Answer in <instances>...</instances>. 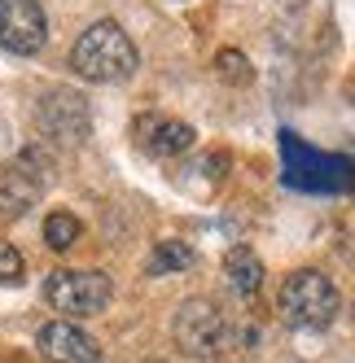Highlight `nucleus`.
I'll use <instances>...</instances> for the list:
<instances>
[{
  "label": "nucleus",
  "instance_id": "nucleus-1",
  "mask_svg": "<svg viewBox=\"0 0 355 363\" xmlns=\"http://www.w3.org/2000/svg\"><path fill=\"white\" fill-rule=\"evenodd\" d=\"M171 337L193 359H215L224 350H255V342H259L255 328L228 324V315L211 298H185L180 311H175V320H171Z\"/></svg>",
  "mask_w": 355,
  "mask_h": 363
},
{
  "label": "nucleus",
  "instance_id": "nucleus-2",
  "mask_svg": "<svg viewBox=\"0 0 355 363\" xmlns=\"http://www.w3.org/2000/svg\"><path fill=\"white\" fill-rule=\"evenodd\" d=\"M70 66L88 84H123V79H132V74H136L141 57H136L132 35L123 31L114 18H101V22H92V27L75 40Z\"/></svg>",
  "mask_w": 355,
  "mask_h": 363
},
{
  "label": "nucleus",
  "instance_id": "nucleus-3",
  "mask_svg": "<svg viewBox=\"0 0 355 363\" xmlns=\"http://www.w3.org/2000/svg\"><path fill=\"white\" fill-rule=\"evenodd\" d=\"M276 311H281V320L290 328H329L338 320V311H342V294H338V284L329 280L324 272L316 267H298L281 280V289H276Z\"/></svg>",
  "mask_w": 355,
  "mask_h": 363
},
{
  "label": "nucleus",
  "instance_id": "nucleus-4",
  "mask_svg": "<svg viewBox=\"0 0 355 363\" xmlns=\"http://www.w3.org/2000/svg\"><path fill=\"white\" fill-rule=\"evenodd\" d=\"M114 298V284L106 272H80V267H62V272H48L44 280V302L58 311L62 320H88L101 315Z\"/></svg>",
  "mask_w": 355,
  "mask_h": 363
},
{
  "label": "nucleus",
  "instance_id": "nucleus-5",
  "mask_svg": "<svg viewBox=\"0 0 355 363\" xmlns=\"http://www.w3.org/2000/svg\"><path fill=\"white\" fill-rule=\"evenodd\" d=\"M36 127H40V136L53 140V145H66V149L84 145L92 136V114H88L84 92H75V88L44 92L40 106H36Z\"/></svg>",
  "mask_w": 355,
  "mask_h": 363
},
{
  "label": "nucleus",
  "instance_id": "nucleus-6",
  "mask_svg": "<svg viewBox=\"0 0 355 363\" xmlns=\"http://www.w3.org/2000/svg\"><path fill=\"white\" fill-rule=\"evenodd\" d=\"M48 167H53V158L44 149H27L13 167L0 171V223H13L22 215H31V206H40Z\"/></svg>",
  "mask_w": 355,
  "mask_h": 363
},
{
  "label": "nucleus",
  "instance_id": "nucleus-7",
  "mask_svg": "<svg viewBox=\"0 0 355 363\" xmlns=\"http://www.w3.org/2000/svg\"><path fill=\"white\" fill-rule=\"evenodd\" d=\"M48 40V22L40 0H0V48L18 57L40 53Z\"/></svg>",
  "mask_w": 355,
  "mask_h": 363
},
{
  "label": "nucleus",
  "instance_id": "nucleus-8",
  "mask_svg": "<svg viewBox=\"0 0 355 363\" xmlns=\"http://www.w3.org/2000/svg\"><path fill=\"white\" fill-rule=\"evenodd\" d=\"M36 346L48 363H106L97 337H88L75 320H48L36 333Z\"/></svg>",
  "mask_w": 355,
  "mask_h": 363
},
{
  "label": "nucleus",
  "instance_id": "nucleus-9",
  "mask_svg": "<svg viewBox=\"0 0 355 363\" xmlns=\"http://www.w3.org/2000/svg\"><path fill=\"white\" fill-rule=\"evenodd\" d=\"M136 140L145 153H154V158H180V153L193 149V127L180 123V118H163V114H141L136 118Z\"/></svg>",
  "mask_w": 355,
  "mask_h": 363
},
{
  "label": "nucleus",
  "instance_id": "nucleus-10",
  "mask_svg": "<svg viewBox=\"0 0 355 363\" xmlns=\"http://www.w3.org/2000/svg\"><path fill=\"white\" fill-rule=\"evenodd\" d=\"M224 276H228V289H233L237 298H255L263 289V258L250 245H237L224 258Z\"/></svg>",
  "mask_w": 355,
  "mask_h": 363
},
{
  "label": "nucleus",
  "instance_id": "nucleus-11",
  "mask_svg": "<svg viewBox=\"0 0 355 363\" xmlns=\"http://www.w3.org/2000/svg\"><path fill=\"white\" fill-rule=\"evenodd\" d=\"M197 263V254L185 241H158L149 254V276H171V272H189Z\"/></svg>",
  "mask_w": 355,
  "mask_h": 363
},
{
  "label": "nucleus",
  "instance_id": "nucleus-12",
  "mask_svg": "<svg viewBox=\"0 0 355 363\" xmlns=\"http://www.w3.org/2000/svg\"><path fill=\"white\" fill-rule=\"evenodd\" d=\"M84 237V223L75 219V215H66V211H53L44 219V245L48 250H58V254H66L75 241Z\"/></svg>",
  "mask_w": 355,
  "mask_h": 363
},
{
  "label": "nucleus",
  "instance_id": "nucleus-13",
  "mask_svg": "<svg viewBox=\"0 0 355 363\" xmlns=\"http://www.w3.org/2000/svg\"><path fill=\"white\" fill-rule=\"evenodd\" d=\"M215 74L224 84H233V88H246L250 79H255V66H250V57L241 53V48H219L215 53Z\"/></svg>",
  "mask_w": 355,
  "mask_h": 363
},
{
  "label": "nucleus",
  "instance_id": "nucleus-14",
  "mask_svg": "<svg viewBox=\"0 0 355 363\" xmlns=\"http://www.w3.org/2000/svg\"><path fill=\"white\" fill-rule=\"evenodd\" d=\"M22 280H27V258L9 241H0V284H22Z\"/></svg>",
  "mask_w": 355,
  "mask_h": 363
}]
</instances>
